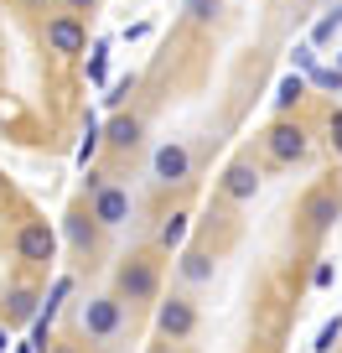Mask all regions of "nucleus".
I'll return each instance as SVG.
<instances>
[{"label": "nucleus", "instance_id": "f257e3e1", "mask_svg": "<svg viewBox=\"0 0 342 353\" xmlns=\"http://www.w3.org/2000/svg\"><path fill=\"white\" fill-rule=\"evenodd\" d=\"M16 254H21L26 265H47L57 254V229H52V223H42V219L26 223V229L16 234Z\"/></svg>", "mask_w": 342, "mask_h": 353}, {"label": "nucleus", "instance_id": "f03ea898", "mask_svg": "<svg viewBox=\"0 0 342 353\" xmlns=\"http://www.w3.org/2000/svg\"><path fill=\"white\" fill-rule=\"evenodd\" d=\"M120 296L125 301H151L156 296V265L130 254V265H120Z\"/></svg>", "mask_w": 342, "mask_h": 353}, {"label": "nucleus", "instance_id": "7ed1b4c3", "mask_svg": "<svg viewBox=\"0 0 342 353\" xmlns=\"http://www.w3.org/2000/svg\"><path fill=\"white\" fill-rule=\"evenodd\" d=\"M156 327H161V338H171V343H182V338H192V327H197V312H192V301H161V312H156Z\"/></svg>", "mask_w": 342, "mask_h": 353}, {"label": "nucleus", "instance_id": "20e7f679", "mask_svg": "<svg viewBox=\"0 0 342 353\" xmlns=\"http://www.w3.org/2000/svg\"><path fill=\"white\" fill-rule=\"evenodd\" d=\"M265 145H270V156H275V161H301V156H306V130H301V125H290V120H280V125H270Z\"/></svg>", "mask_w": 342, "mask_h": 353}, {"label": "nucleus", "instance_id": "39448f33", "mask_svg": "<svg viewBox=\"0 0 342 353\" xmlns=\"http://www.w3.org/2000/svg\"><path fill=\"white\" fill-rule=\"evenodd\" d=\"M192 172V151L177 141H166L161 151H156V182H166V188H177V182H187Z\"/></svg>", "mask_w": 342, "mask_h": 353}, {"label": "nucleus", "instance_id": "423d86ee", "mask_svg": "<svg viewBox=\"0 0 342 353\" xmlns=\"http://www.w3.org/2000/svg\"><path fill=\"white\" fill-rule=\"evenodd\" d=\"M114 327H120V301L114 296L83 301V332H89V338H109Z\"/></svg>", "mask_w": 342, "mask_h": 353}, {"label": "nucleus", "instance_id": "0eeeda50", "mask_svg": "<svg viewBox=\"0 0 342 353\" xmlns=\"http://www.w3.org/2000/svg\"><path fill=\"white\" fill-rule=\"evenodd\" d=\"M83 26H78V16H57V21H47V47L52 52H63V57H73V52H83Z\"/></svg>", "mask_w": 342, "mask_h": 353}, {"label": "nucleus", "instance_id": "6e6552de", "mask_svg": "<svg viewBox=\"0 0 342 353\" xmlns=\"http://www.w3.org/2000/svg\"><path fill=\"white\" fill-rule=\"evenodd\" d=\"M130 219V192L125 188H104L94 192V223H104V229H114V223Z\"/></svg>", "mask_w": 342, "mask_h": 353}, {"label": "nucleus", "instance_id": "1a4fd4ad", "mask_svg": "<svg viewBox=\"0 0 342 353\" xmlns=\"http://www.w3.org/2000/svg\"><path fill=\"white\" fill-rule=\"evenodd\" d=\"M254 192H259V172H254L249 161H233L228 172H223V198H233V203H249Z\"/></svg>", "mask_w": 342, "mask_h": 353}, {"label": "nucleus", "instance_id": "9d476101", "mask_svg": "<svg viewBox=\"0 0 342 353\" xmlns=\"http://www.w3.org/2000/svg\"><path fill=\"white\" fill-rule=\"evenodd\" d=\"M337 213H342V198H337V192H311V198H306V223H311V234H327L332 223H337Z\"/></svg>", "mask_w": 342, "mask_h": 353}, {"label": "nucleus", "instance_id": "9b49d317", "mask_svg": "<svg viewBox=\"0 0 342 353\" xmlns=\"http://www.w3.org/2000/svg\"><path fill=\"white\" fill-rule=\"evenodd\" d=\"M306 88H311L306 73H286V78H280V88H275V110H290V104H301V99H306Z\"/></svg>", "mask_w": 342, "mask_h": 353}, {"label": "nucleus", "instance_id": "f8f14e48", "mask_svg": "<svg viewBox=\"0 0 342 353\" xmlns=\"http://www.w3.org/2000/svg\"><path fill=\"white\" fill-rule=\"evenodd\" d=\"M104 141L120 145V151H130V145L140 141V120H130V114H125V120H109L104 125Z\"/></svg>", "mask_w": 342, "mask_h": 353}, {"label": "nucleus", "instance_id": "ddd939ff", "mask_svg": "<svg viewBox=\"0 0 342 353\" xmlns=\"http://www.w3.org/2000/svg\"><path fill=\"white\" fill-rule=\"evenodd\" d=\"M99 141H104V130H99V120L89 114V125H83V141H78V166H83V172H89L94 156H99Z\"/></svg>", "mask_w": 342, "mask_h": 353}, {"label": "nucleus", "instance_id": "4468645a", "mask_svg": "<svg viewBox=\"0 0 342 353\" xmlns=\"http://www.w3.org/2000/svg\"><path fill=\"white\" fill-rule=\"evenodd\" d=\"M187 229H192V213H171V219L161 223V244L166 250H182V244H187Z\"/></svg>", "mask_w": 342, "mask_h": 353}, {"label": "nucleus", "instance_id": "2eb2a0df", "mask_svg": "<svg viewBox=\"0 0 342 353\" xmlns=\"http://www.w3.org/2000/svg\"><path fill=\"white\" fill-rule=\"evenodd\" d=\"M182 276H187V281H213V254L187 250V254H182Z\"/></svg>", "mask_w": 342, "mask_h": 353}, {"label": "nucleus", "instance_id": "dca6fc26", "mask_svg": "<svg viewBox=\"0 0 342 353\" xmlns=\"http://www.w3.org/2000/svg\"><path fill=\"white\" fill-rule=\"evenodd\" d=\"M42 317V301L32 291H11V322H36Z\"/></svg>", "mask_w": 342, "mask_h": 353}, {"label": "nucleus", "instance_id": "f3484780", "mask_svg": "<svg viewBox=\"0 0 342 353\" xmlns=\"http://www.w3.org/2000/svg\"><path fill=\"white\" fill-rule=\"evenodd\" d=\"M337 338H342V312L321 322V332H317V343H311V348H317V353H332V348H337Z\"/></svg>", "mask_w": 342, "mask_h": 353}, {"label": "nucleus", "instance_id": "a211bd4d", "mask_svg": "<svg viewBox=\"0 0 342 353\" xmlns=\"http://www.w3.org/2000/svg\"><path fill=\"white\" fill-rule=\"evenodd\" d=\"M67 291H73V276H57V281H52V291H47V301H42V317H57V307H63Z\"/></svg>", "mask_w": 342, "mask_h": 353}, {"label": "nucleus", "instance_id": "6ab92c4d", "mask_svg": "<svg viewBox=\"0 0 342 353\" xmlns=\"http://www.w3.org/2000/svg\"><path fill=\"white\" fill-rule=\"evenodd\" d=\"M337 32H342V16L332 11V16H321V21L311 26V42H317V47H327V42H332V37H337Z\"/></svg>", "mask_w": 342, "mask_h": 353}, {"label": "nucleus", "instance_id": "aec40b11", "mask_svg": "<svg viewBox=\"0 0 342 353\" xmlns=\"http://www.w3.org/2000/svg\"><path fill=\"white\" fill-rule=\"evenodd\" d=\"M104 78H109V42H99L89 57V83H104Z\"/></svg>", "mask_w": 342, "mask_h": 353}, {"label": "nucleus", "instance_id": "412c9836", "mask_svg": "<svg viewBox=\"0 0 342 353\" xmlns=\"http://www.w3.org/2000/svg\"><path fill=\"white\" fill-rule=\"evenodd\" d=\"M296 73H306V78L317 73V42H301L296 47Z\"/></svg>", "mask_w": 342, "mask_h": 353}, {"label": "nucleus", "instance_id": "4be33fe9", "mask_svg": "<svg viewBox=\"0 0 342 353\" xmlns=\"http://www.w3.org/2000/svg\"><path fill=\"white\" fill-rule=\"evenodd\" d=\"M311 88H332V94H337L342 88V68H317V73H311Z\"/></svg>", "mask_w": 342, "mask_h": 353}, {"label": "nucleus", "instance_id": "5701e85b", "mask_svg": "<svg viewBox=\"0 0 342 353\" xmlns=\"http://www.w3.org/2000/svg\"><path fill=\"white\" fill-rule=\"evenodd\" d=\"M187 11H192V21H213L223 11V0H187Z\"/></svg>", "mask_w": 342, "mask_h": 353}, {"label": "nucleus", "instance_id": "b1692460", "mask_svg": "<svg viewBox=\"0 0 342 353\" xmlns=\"http://www.w3.org/2000/svg\"><path fill=\"white\" fill-rule=\"evenodd\" d=\"M332 281H337V265H332V260H321L317 270H311V286H332Z\"/></svg>", "mask_w": 342, "mask_h": 353}, {"label": "nucleus", "instance_id": "393cba45", "mask_svg": "<svg viewBox=\"0 0 342 353\" xmlns=\"http://www.w3.org/2000/svg\"><path fill=\"white\" fill-rule=\"evenodd\" d=\"M130 88H135V73H125V78H120V83H114V88H109V94H104V104H120V99H125V94H130Z\"/></svg>", "mask_w": 342, "mask_h": 353}, {"label": "nucleus", "instance_id": "a878e982", "mask_svg": "<svg viewBox=\"0 0 342 353\" xmlns=\"http://www.w3.org/2000/svg\"><path fill=\"white\" fill-rule=\"evenodd\" d=\"M327 141H332V151L342 156V114H332V120H327Z\"/></svg>", "mask_w": 342, "mask_h": 353}, {"label": "nucleus", "instance_id": "bb28decb", "mask_svg": "<svg viewBox=\"0 0 342 353\" xmlns=\"http://www.w3.org/2000/svg\"><path fill=\"white\" fill-rule=\"evenodd\" d=\"M67 229H73V239H78V244H89V239H94V229H89V223H83V219H73V223H67Z\"/></svg>", "mask_w": 342, "mask_h": 353}, {"label": "nucleus", "instance_id": "cd10ccee", "mask_svg": "<svg viewBox=\"0 0 342 353\" xmlns=\"http://www.w3.org/2000/svg\"><path fill=\"white\" fill-rule=\"evenodd\" d=\"M63 6H67V11H89L94 0H63Z\"/></svg>", "mask_w": 342, "mask_h": 353}, {"label": "nucleus", "instance_id": "c85d7f7f", "mask_svg": "<svg viewBox=\"0 0 342 353\" xmlns=\"http://www.w3.org/2000/svg\"><path fill=\"white\" fill-rule=\"evenodd\" d=\"M6 348H11V327H0V353H6Z\"/></svg>", "mask_w": 342, "mask_h": 353}, {"label": "nucleus", "instance_id": "c756f323", "mask_svg": "<svg viewBox=\"0 0 342 353\" xmlns=\"http://www.w3.org/2000/svg\"><path fill=\"white\" fill-rule=\"evenodd\" d=\"M52 353H73V348H52Z\"/></svg>", "mask_w": 342, "mask_h": 353}, {"label": "nucleus", "instance_id": "7c9ffc66", "mask_svg": "<svg viewBox=\"0 0 342 353\" xmlns=\"http://www.w3.org/2000/svg\"><path fill=\"white\" fill-rule=\"evenodd\" d=\"M337 16H342V0H337Z\"/></svg>", "mask_w": 342, "mask_h": 353}, {"label": "nucleus", "instance_id": "2f4dec72", "mask_svg": "<svg viewBox=\"0 0 342 353\" xmlns=\"http://www.w3.org/2000/svg\"><path fill=\"white\" fill-rule=\"evenodd\" d=\"M337 68H342V52H337Z\"/></svg>", "mask_w": 342, "mask_h": 353}, {"label": "nucleus", "instance_id": "473e14b6", "mask_svg": "<svg viewBox=\"0 0 342 353\" xmlns=\"http://www.w3.org/2000/svg\"><path fill=\"white\" fill-rule=\"evenodd\" d=\"M161 353H171V348H161Z\"/></svg>", "mask_w": 342, "mask_h": 353}]
</instances>
